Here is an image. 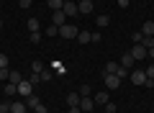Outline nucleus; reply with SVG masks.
Returning a JSON list of instances; mask_svg holds the SVG:
<instances>
[{
    "label": "nucleus",
    "instance_id": "ea45409f",
    "mask_svg": "<svg viewBox=\"0 0 154 113\" xmlns=\"http://www.w3.org/2000/svg\"><path fill=\"white\" fill-rule=\"evenodd\" d=\"M90 3H93V5H95V3H98V0H90Z\"/></svg>",
    "mask_w": 154,
    "mask_h": 113
},
{
    "label": "nucleus",
    "instance_id": "412c9836",
    "mask_svg": "<svg viewBox=\"0 0 154 113\" xmlns=\"http://www.w3.org/2000/svg\"><path fill=\"white\" fill-rule=\"evenodd\" d=\"M141 44L146 49H154V36H141Z\"/></svg>",
    "mask_w": 154,
    "mask_h": 113
},
{
    "label": "nucleus",
    "instance_id": "f257e3e1",
    "mask_svg": "<svg viewBox=\"0 0 154 113\" xmlns=\"http://www.w3.org/2000/svg\"><path fill=\"white\" fill-rule=\"evenodd\" d=\"M77 26H72V23H64V26H59V36L62 39H77Z\"/></svg>",
    "mask_w": 154,
    "mask_h": 113
},
{
    "label": "nucleus",
    "instance_id": "6e6552de",
    "mask_svg": "<svg viewBox=\"0 0 154 113\" xmlns=\"http://www.w3.org/2000/svg\"><path fill=\"white\" fill-rule=\"evenodd\" d=\"M51 23H54V26H64V23H67L64 11H54V16H51Z\"/></svg>",
    "mask_w": 154,
    "mask_h": 113
},
{
    "label": "nucleus",
    "instance_id": "c9c22d12",
    "mask_svg": "<svg viewBox=\"0 0 154 113\" xmlns=\"http://www.w3.org/2000/svg\"><path fill=\"white\" fill-rule=\"evenodd\" d=\"M0 67H8V57L5 54H0Z\"/></svg>",
    "mask_w": 154,
    "mask_h": 113
},
{
    "label": "nucleus",
    "instance_id": "c756f323",
    "mask_svg": "<svg viewBox=\"0 0 154 113\" xmlns=\"http://www.w3.org/2000/svg\"><path fill=\"white\" fill-rule=\"evenodd\" d=\"M8 75H11V70L8 67H0V80H8Z\"/></svg>",
    "mask_w": 154,
    "mask_h": 113
},
{
    "label": "nucleus",
    "instance_id": "4468645a",
    "mask_svg": "<svg viewBox=\"0 0 154 113\" xmlns=\"http://www.w3.org/2000/svg\"><path fill=\"white\" fill-rule=\"evenodd\" d=\"M118 67H121L118 62H113V59H110L108 64H105V70H103V72H105V75H116V72H118Z\"/></svg>",
    "mask_w": 154,
    "mask_h": 113
},
{
    "label": "nucleus",
    "instance_id": "c85d7f7f",
    "mask_svg": "<svg viewBox=\"0 0 154 113\" xmlns=\"http://www.w3.org/2000/svg\"><path fill=\"white\" fill-rule=\"evenodd\" d=\"M103 108H105V113H116V103H110V100H108V103H105V105H103Z\"/></svg>",
    "mask_w": 154,
    "mask_h": 113
},
{
    "label": "nucleus",
    "instance_id": "4c0bfd02",
    "mask_svg": "<svg viewBox=\"0 0 154 113\" xmlns=\"http://www.w3.org/2000/svg\"><path fill=\"white\" fill-rule=\"evenodd\" d=\"M146 59H154V49H149V57H146Z\"/></svg>",
    "mask_w": 154,
    "mask_h": 113
},
{
    "label": "nucleus",
    "instance_id": "393cba45",
    "mask_svg": "<svg viewBox=\"0 0 154 113\" xmlns=\"http://www.w3.org/2000/svg\"><path fill=\"white\" fill-rule=\"evenodd\" d=\"M33 113H49V108H46L44 103H36V105H33Z\"/></svg>",
    "mask_w": 154,
    "mask_h": 113
},
{
    "label": "nucleus",
    "instance_id": "f704fd0d",
    "mask_svg": "<svg viewBox=\"0 0 154 113\" xmlns=\"http://www.w3.org/2000/svg\"><path fill=\"white\" fill-rule=\"evenodd\" d=\"M38 41H41V33H38V31L31 33V44H38Z\"/></svg>",
    "mask_w": 154,
    "mask_h": 113
},
{
    "label": "nucleus",
    "instance_id": "dca6fc26",
    "mask_svg": "<svg viewBox=\"0 0 154 113\" xmlns=\"http://www.w3.org/2000/svg\"><path fill=\"white\" fill-rule=\"evenodd\" d=\"M26 26H28V31H31V33H36L38 28H41V23H38V18H28Z\"/></svg>",
    "mask_w": 154,
    "mask_h": 113
},
{
    "label": "nucleus",
    "instance_id": "f03ea898",
    "mask_svg": "<svg viewBox=\"0 0 154 113\" xmlns=\"http://www.w3.org/2000/svg\"><path fill=\"white\" fill-rule=\"evenodd\" d=\"M131 57H134L136 62H141V59H146V57H149V49L144 46V44H134V49H131Z\"/></svg>",
    "mask_w": 154,
    "mask_h": 113
},
{
    "label": "nucleus",
    "instance_id": "a878e982",
    "mask_svg": "<svg viewBox=\"0 0 154 113\" xmlns=\"http://www.w3.org/2000/svg\"><path fill=\"white\" fill-rule=\"evenodd\" d=\"M0 113H11V100H3V103H0Z\"/></svg>",
    "mask_w": 154,
    "mask_h": 113
},
{
    "label": "nucleus",
    "instance_id": "20e7f679",
    "mask_svg": "<svg viewBox=\"0 0 154 113\" xmlns=\"http://www.w3.org/2000/svg\"><path fill=\"white\" fill-rule=\"evenodd\" d=\"M18 95H21V98L33 95V82L31 80H21V82H18Z\"/></svg>",
    "mask_w": 154,
    "mask_h": 113
},
{
    "label": "nucleus",
    "instance_id": "a211bd4d",
    "mask_svg": "<svg viewBox=\"0 0 154 113\" xmlns=\"http://www.w3.org/2000/svg\"><path fill=\"white\" fill-rule=\"evenodd\" d=\"M108 100H110V95H108V93H105V90L95 95V103H100V105H105V103H108Z\"/></svg>",
    "mask_w": 154,
    "mask_h": 113
},
{
    "label": "nucleus",
    "instance_id": "4be33fe9",
    "mask_svg": "<svg viewBox=\"0 0 154 113\" xmlns=\"http://www.w3.org/2000/svg\"><path fill=\"white\" fill-rule=\"evenodd\" d=\"M31 70H33V75H41V72H44V64H41V62H33V64H31Z\"/></svg>",
    "mask_w": 154,
    "mask_h": 113
},
{
    "label": "nucleus",
    "instance_id": "1a4fd4ad",
    "mask_svg": "<svg viewBox=\"0 0 154 113\" xmlns=\"http://www.w3.org/2000/svg\"><path fill=\"white\" fill-rule=\"evenodd\" d=\"M93 3H90V0H82V3H77V11L82 13V16H88V13H93Z\"/></svg>",
    "mask_w": 154,
    "mask_h": 113
},
{
    "label": "nucleus",
    "instance_id": "6ab92c4d",
    "mask_svg": "<svg viewBox=\"0 0 154 113\" xmlns=\"http://www.w3.org/2000/svg\"><path fill=\"white\" fill-rule=\"evenodd\" d=\"M5 95H8V98L18 95V85H13V82H8V85H5Z\"/></svg>",
    "mask_w": 154,
    "mask_h": 113
},
{
    "label": "nucleus",
    "instance_id": "cd10ccee",
    "mask_svg": "<svg viewBox=\"0 0 154 113\" xmlns=\"http://www.w3.org/2000/svg\"><path fill=\"white\" fill-rule=\"evenodd\" d=\"M38 80H41V82H46V80H51V72H49V70H44V72H41V75H38Z\"/></svg>",
    "mask_w": 154,
    "mask_h": 113
},
{
    "label": "nucleus",
    "instance_id": "72a5a7b5",
    "mask_svg": "<svg viewBox=\"0 0 154 113\" xmlns=\"http://www.w3.org/2000/svg\"><path fill=\"white\" fill-rule=\"evenodd\" d=\"M141 36H144L141 31H136V33H134V36H131V39H134V44H141Z\"/></svg>",
    "mask_w": 154,
    "mask_h": 113
},
{
    "label": "nucleus",
    "instance_id": "7c9ffc66",
    "mask_svg": "<svg viewBox=\"0 0 154 113\" xmlns=\"http://www.w3.org/2000/svg\"><path fill=\"white\" fill-rule=\"evenodd\" d=\"M116 75L123 80V77H128V70H126V67H118V72H116Z\"/></svg>",
    "mask_w": 154,
    "mask_h": 113
},
{
    "label": "nucleus",
    "instance_id": "2f4dec72",
    "mask_svg": "<svg viewBox=\"0 0 154 113\" xmlns=\"http://www.w3.org/2000/svg\"><path fill=\"white\" fill-rule=\"evenodd\" d=\"M144 72H146V77H149V80H154V64H149Z\"/></svg>",
    "mask_w": 154,
    "mask_h": 113
},
{
    "label": "nucleus",
    "instance_id": "39448f33",
    "mask_svg": "<svg viewBox=\"0 0 154 113\" xmlns=\"http://www.w3.org/2000/svg\"><path fill=\"white\" fill-rule=\"evenodd\" d=\"M128 77H131L134 85H146V72H144V70H134V72H128Z\"/></svg>",
    "mask_w": 154,
    "mask_h": 113
},
{
    "label": "nucleus",
    "instance_id": "423d86ee",
    "mask_svg": "<svg viewBox=\"0 0 154 113\" xmlns=\"http://www.w3.org/2000/svg\"><path fill=\"white\" fill-rule=\"evenodd\" d=\"M93 108H95V100H93V98H80V111H82V113H90V111H93Z\"/></svg>",
    "mask_w": 154,
    "mask_h": 113
},
{
    "label": "nucleus",
    "instance_id": "0eeeda50",
    "mask_svg": "<svg viewBox=\"0 0 154 113\" xmlns=\"http://www.w3.org/2000/svg\"><path fill=\"white\" fill-rule=\"evenodd\" d=\"M134 64H136V59L131 57V52H126V54L121 57V67H126V70L131 72V67H134Z\"/></svg>",
    "mask_w": 154,
    "mask_h": 113
},
{
    "label": "nucleus",
    "instance_id": "f8f14e48",
    "mask_svg": "<svg viewBox=\"0 0 154 113\" xmlns=\"http://www.w3.org/2000/svg\"><path fill=\"white\" fill-rule=\"evenodd\" d=\"M26 103H21V100H16V103H11V113H26Z\"/></svg>",
    "mask_w": 154,
    "mask_h": 113
},
{
    "label": "nucleus",
    "instance_id": "e433bc0d",
    "mask_svg": "<svg viewBox=\"0 0 154 113\" xmlns=\"http://www.w3.org/2000/svg\"><path fill=\"white\" fill-rule=\"evenodd\" d=\"M128 3L131 0H118V8H128Z\"/></svg>",
    "mask_w": 154,
    "mask_h": 113
},
{
    "label": "nucleus",
    "instance_id": "f3484780",
    "mask_svg": "<svg viewBox=\"0 0 154 113\" xmlns=\"http://www.w3.org/2000/svg\"><path fill=\"white\" fill-rule=\"evenodd\" d=\"M8 80H11V82H13V85H18V82H21V80H23V75H21V72H18V70H13V72H11V75H8Z\"/></svg>",
    "mask_w": 154,
    "mask_h": 113
},
{
    "label": "nucleus",
    "instance_id": "473e14b6",
    "mask_svg": "<svg viewBox=\"0 0 154 113\" xmlns=\"http://www.w3.org/2000/svg\"><path fill=\"white\" fill-rule=\"evenodd\" d=\"M31 3H33V0H18V5H21L23 11H26V8H31Z\"/></svg>",
    "mask_w": 154,
    "mask_h": 113
},
{
    "label": "nucleus",
    "instance_id": "a19ab883",
    "mask_svg": "<svg viewBox=\"0 0 154 113\" xmlns=\"http://www.w3.org/2000/svg\"><path fill=\"white\" fill-rule=\"evenodd\" d=\"M75 3H82V0H75Z\"/></svg>",
    "mask_w": 154,
    "mask_h": 113
},
{
    "label": "nucleus",
    "instance_id": "b1692460",
    "mask_svg": "<svg viewBox=\"0 0 154 113\" xmlns=\"http://www.w3.org/2000/svg\"><path fill=\"white\" fill-rule=\"evenodd\" d=\"M46 36H59V26H54V23H51V26L46 28Z\"/></svg>",
    "mask_w": 154,
    "mask_h": 113
},
{
    "label": "nucleus",
    "instance_id": "ddd939ff",
    "mask_svg": "<svg viewBox=\"0 0 154 113\" xmlns=\"http://www.w3.org/2000/svg\"><path fill=\"white\" fill-rule=\"evenodd\" d=\"M77 41H80V44H90V41H93V33H90V31H80V33H77Z\"/></svg>",
    "mask_w": 154,
    "mask_h": 113
},
{
    "label": "nucleus",
    "instance_id": "bb28decb",
    "mask_svg": "<svg viewBox=\"0 0 154 113\" xmlns=\"http://www.w3.org/2000/svg\"><path fill=\"white\" fill-rule=\"evenodd\" d=\"M90 93H93V87H90V85H82V87H80V95H82V98H88Z\"/></svg>",
    "mask_w": 154,
    "mask_h": 113
},
{
    "label": "nucleus",
    "instance_id": "aec40b11",
    "mask_svg": "<svg viewBox=\"0 0 154 113\" xmlns=\"http://www.w3.org/2000/svg\"><path fill=\"white\" fill-rule=\"evenodd\" d=\"M46 3H49L51 11H62V8H64V0H46Z\"/></svg>",
    "mask_w": 154,
    "mask_h": 113
},
{
    "label": "nucleus",
    "instance_id": "79ce46f5",
    "mask_svg": "<svg viewBox=\"0 0 154 113\" xmlns=\"http://www.w3.org/2000/svg\"><path fill=\"white\" fill-rule=\"evenodd\" d=\"M0 28H3V21H0Z\"/></svg>",
    "mask_w": 154,
    "mask_h": 113
},
{
    "label": "nucleus",
    "instance_id": "7ed1b4c3",
    "mask_svg": "<svg viewBox=\"0 0 154 113\" xmlns=\"http://www.w3.org/2000/svg\"><path fill=\"white\" fill-rule=\"evenodd\" d=\"M103 82H105L108 90H118V87H121V77H118V75H105V72H103Z\"/></svg>",
    "mask_w": 154,
    "mask_h": 113
},
{
    "label": "nucleus",
    "instance_id": "2eb2a0df",
    "mask_svg": "<svg viewBox=\"0 0 154 113\" xmlns=\"http://www.w3.org/2000/svg\"><path fill=\"white\" fill-rule=\"evenodd\" d=\"M141 33H144V36H154V21H146V23H144V26H141Z\"/></svg>",
    "mask_w": 154,
    "mask_h": 113
},
{
    "label": "nucleus",
    "instance_id": "9d476101",
    "mask_svg": "<svg viewBox=\"0 0 154 113\" xmlns=\"http://www.w3.org/2000/svg\"><path fill=\"white\" fill-rule=\"evenodd\" d=\"M62 11H64V16H77V13H80V11H77V3H75V0L64 3V8H62Z\"/></svg>",
    "mask_w": 154,
    "mask_h": 113
},
{
    "label": "nucleus",
    "instance_id": "5701e85b",
    "mask_svg": "<svg viewBox=\"0 0 154 113\" xmlns=\"http://www.w3.org/2000/svg\"><path fill=\"white\" fill-rule=\"evenodd\" d=\"M108 23H110V16H98V26L100 28H105Z\"/></svg>",
    "mask_w": 154,
    "mask_h": 113
},
{
    "label": "nucleus",
    "instance_id": "58836bf2",
    "mask_svg": "<svg viewBox=\"0 0 154 113\" xmlns=\"http://www.w3.org/2000/svg\"><path fill=\"white\" fill-rule=\"evenodd\" d=\"M69 113H82V111H80V108H69Z\"/></svg>",
    "mask_w": 154,
    "mask_h": 113
},
{
    "label": "nucleus",
    "instance_id": "37998d69",
    "mask_svg": "<svg viewBox=\"0 0 154 113\" xmlns=\"http://www.w3.org/2000/svg\"><path fill=\"white\" fill-rule=\"evenodd\" d=\"M64 3H69V0H64Z\"/></svg>",
    "mask_w": 154,
    "mask_h": 113
},
{
    "label": "nucleus",
    "instance_id": "9b49d317",
    "mask_svg": "<svg viewBox=\"0 0 154 113\" xmlns=\"http://www.w3.org/2000/svg\"><path fill=\"white\" fill-rule=\"evenodd\" d=\"M80 98H82L80 93H69V95H67V105L69 108H80Z\"/></svg>",
    "mask_w": 154,
    "mask_h": 113
}]
</instances>
